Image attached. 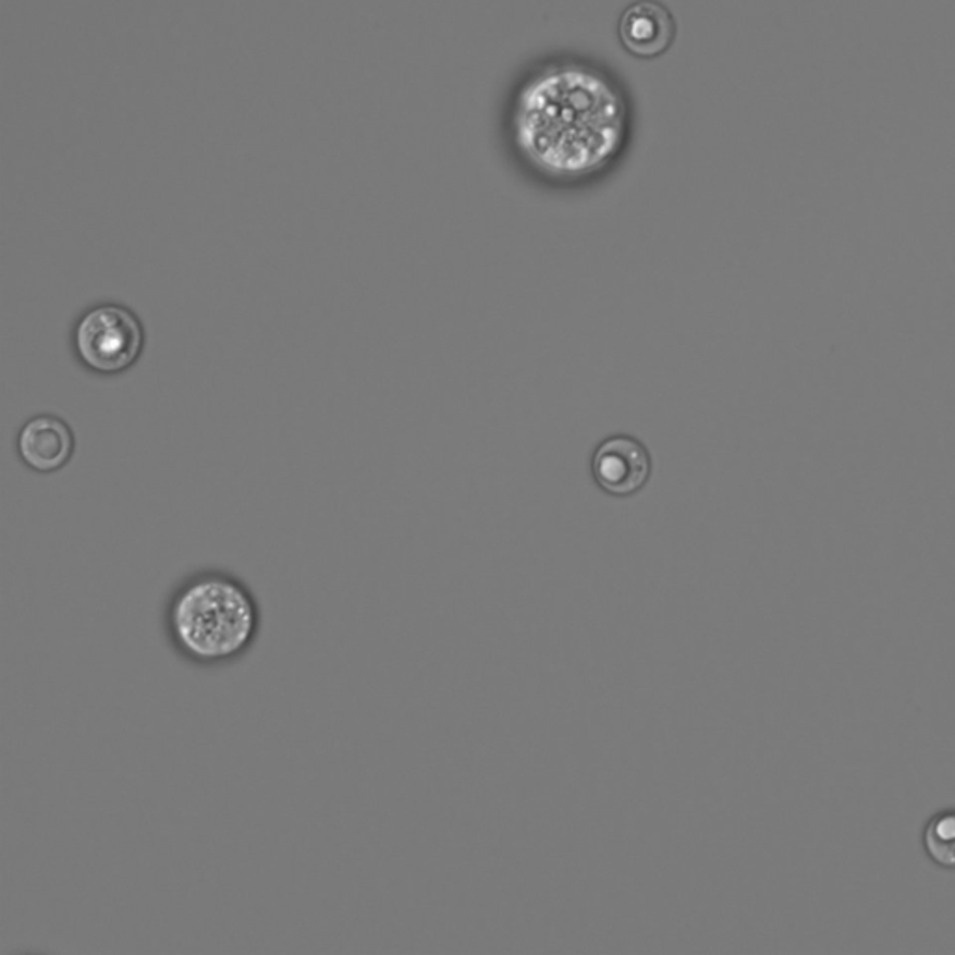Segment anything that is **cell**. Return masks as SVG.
<instances>
[{
    "label": "cell",
    "instance_id": "obj_1",
    "mask_svg": "<svg viewBox=\"0 0 955 955\" xmlns=\"http://www.w3.org/2000/svg\"><path fill=\"white\" fill-rule=\"evenodd\" d=\"M512 137L521 159L546 182H588L624 150V94L593 65H546L515 98Z\"/></svg>",
    "mask_w": 955,
    "mask_h": 955
},
{
    "label": "cell",
    "instance_id": "obj_6",
    "mask_svg": "<svg viewBox=\"0 0 955 955\" xmlns=\"http://www.w3.org/2000/svg\"><path fill=\"white\" fill-rule=\"evenodd\" d=\"M617 36L630 57L656 60L674 46L677 25L669 8L659 0H637L625 8Z\"/></svg>",
    "mask_w": 955,
    "mask_h": 955
},
{
    "label": "cell",
    "instance_id": "obj_7",
    "mask_svg": "<svg viewBox=\"0 0 955 955\" xmlns=\"http://www.w3.org/2000/svg\"><path fill=\"white\" fill-rule=\"evenodd\" d=\"M922 849L939 870L955 871V806L939 810L926 821Z\"/></svg>",
    "mask_w": 955,
    "mask_h": 955
},
{
    "label": "cell",
    "instance_id": "obj_2",
    "mask_svg": "<svg viewBox=\"0 0 955 955\" xmlns=\"http://www.w3.org/2000/svg\"><path fill=\"white\" fill-rule=\"evenodd\" d=\"M161 630L182 663L200 670L230 669L258 646L264 609L237 573L201 567L183 575L164 596Z\"/></svg>",
    "mask_w": 955,
    "mask_h": 955
},
{
    "label": "cell",
    "instance_id": "obj_5",
    "mask_svg": "<svg viewBox=\"0 0 955 955\" xmlns=\"http://www.w3.org/2000/svg\"><path fill=\"white\" fill-rule=\"evenodd\" d=\"M15 450L25 467L39 475H52L72 462L77 437L72 426L57 415H36L21 426Z\"/></svg>",
    "mask_w": 955,
    "mask_h": 955
},
{
    "label": "cell",
    "instance_id": "obj_4",
    "mask_svg": "<svg viewBox=\"0 0 955 955\" xmlns=\"http://www.w3.org/2000/svg\"><path fill=\"white\" fill-rule=\"evenodd\" d=\"M591 478L603 493L629 499L640 493L653 473L650 450L640 439L625 433L599 442L590 460Z\"/></svg>",
    "mask_w": 955,
    "mask_h": 955
},
{
    "label": "cell",
    "instance_id": "obj_3",
    "mask_svg": "<svg viewBox=\"0 0 955 955\" xmlns=\"http://www.w3.org/2000/svg\"><path fill=\"white\" fill-rule=\"evenodd\" d=\"M143 319L120 303H98L78 316L72 329V350L78 365L98 376H120L143 357Z\"/></svg>",
    "mask_w": 955,
    "mask_h": 955
}]
</instances>
